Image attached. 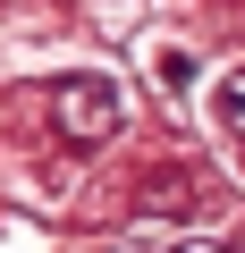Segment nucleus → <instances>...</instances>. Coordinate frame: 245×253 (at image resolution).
Instances as JSON below:
<instances>
[{"label": "nucleus", "mask_w": 245, "mask_h": 253, "mask_svg": "<svg viewBox=\"0 0 245 253\" xmlns=\"http://www.w3.org/2000/svg\"><path fill=\"white\" fill-rule=\"evenodd\" d=\"M211 110H220V126H237V135H245V76H220Z\"/></svg>", "instance_id": "f03ea898"}, {"label": "nucleus", "mask_w": 245, "mask_h": 253, "mask_svg": "<svg viewBox=\"0 0 245 253\" xmlns=\"http://www.w3.org/2000/svg\"><path fill=\"white\" fill-rule=\"evenodd\" d=\"M178 253H220V245H178Z\"/></svg>", "instance_id": "7ed1b4c3"}, {"label": "nucleus", "mask_w": 245, "mask_h": 253, "mask_svg": "<svg viewBox=\"0 0 245 253\" xmlns=\"http://www.w3.org/2000/svg\"><path fill=\"white\" fill-rule=\"evenodd\" d=\"M51 118H59L68 144H101L110 126H118V84H110V76H76V84H59Z\"/></svg>", "instance_id": "f257e3e1"}]
</instances>
